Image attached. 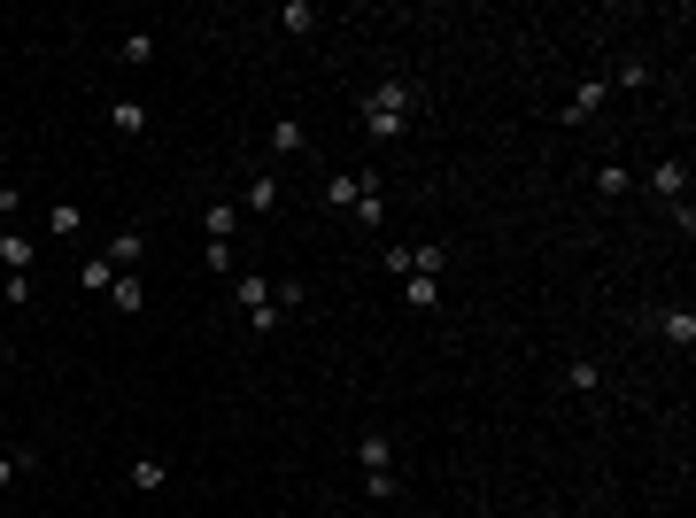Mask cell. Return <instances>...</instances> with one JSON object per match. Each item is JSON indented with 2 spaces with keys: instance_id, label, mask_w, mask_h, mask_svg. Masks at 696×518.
I'll list each match as a JSON object with an SVG mask.
<instances>
[{
  "instance_id": "cell-25",
  "label": "cell",
  "mask_w": 696,
  "mask_h": 518,
  "mask_svg": "<svg viewBox=\"0 0 696 518\" xmlns=\"http://www.w3.org/2000/svg\"><path fill=\"white\" fill-rule=\"evenodd\" d=\"M24 472H31V457H24V449H8V457H0V488H16Z\"/></svg>"
},
{
  "instance_id": "cell-6",
  "label": "cell",
  "mask_w": 696,
  "mask_h": 518,
  "mask_svg": "<svg viewBox=\"0 0 696 518\" xmlns=\"http://www.w3.org/2000/svg\"><path fill=\"white\" fill-rule=\"evenodd\" d=\"M364 186H372L364 171H333V178H325V209H341V217H348V209L364 202Z\"/></svg>"
},
{
  "instance_id": "cell-21",
  "label": "cell",
  "mask_w": 696,
  "mask_h": 518,
  "mask_svg": "<svg viewBox=\"0 0 696 518\" xmlns=\"http://www.w3.org/2000/svg\"><path fill=\"white\" fill-rule=\"evenodd\" d=\"M318 24V8H310V0H287V8H279V31H310Z\"/></svg>"
},
{
  "instance_id": "cell-13",
  "label": "cell",
  "mask_w": 696,
  "mask_h": 518,
  "mask_svg": "<svg viewBox=\"0 0 696 518\" xmlns=\"http://www.w3.org/2000/svg\"><path fill=\"white\" fill-rule=\"evenodd\" d=\"M109 124L124 132V140H140V132H147V101H116V109H109Z\"/></svg>"
},
{
  "instance_id": "cell-22",
  "label": "cell",
  "mask_w": 696,
  "mask_h": 518,
  "mask_svg": "<svg viewBox=\"0 0 696 518\" xmlns=\"http://www.w3.org/2000/svg\"><path fill=\"white\" fill-rule=\"evenodd\" d=\"M596 194H604V202H619V194H627V163H604V171H596Z\"/></svg>"
},
{
  "instance_id": "cell-14",
  "label": "cell",
  "mask_w": 696,
  "mask_h": 518,
  "mask_svg": "<svg viewBox=\"0 0 696 518\" xmlns=\"http://www.w3.org/2000/svg\"><path fill=\"white\" fill-rule=\"evenodd\" d=\"M232 225H240V209H232V202H209V209H202V232H209V240H232Z\"/></svg>"
},
{
  "instance_id": "cell-10",
  "label": "cell",
  "mask_w": 696,
  "mask_h": 518,
  "mask_svg": "<svg viewBox=\"0 0 696 518\" xmlns=\"http://www.w3.org/2000/svg\"><path fill=\"white\" fill-rule=\"evenodd\" d=\"M0 271H8V279L31 271V232H0Z\"/></svg>"
},
{
  "instance_id": "cell-23",
  "label": "cell",
  "mask_w": 696,
  "mask_h": 518,
  "mask_svg": "<svg viewBox=\"0 0 696 518\" xmlns=\"http://www.w3.org/2000/svg\"><path fill=\"white\" fill-rule=\"evenodd\" d=\"M604 86H619V93H635V86H650V62H619V78H604Z\"/></svg>"
},
{
  "instance_id": "cell-4",
  "label": "cell",
  "mask_w": 696,
  "mask_h": 518,
  "mask_svg": "<svg viewBox=\"0 0 696 518\" xmlns=\"http://www.w3.org/2000/svg\"><path fill=\"white\" fill-rule=\"evenodd\" d=\"M140 256H147V232H140V225H116L109 248H101V263H109V271H132Z\"/></svg>"
},
{
  "instance_id": "cell-3",
  "label": "cell",
  "mask_w": 696,
  "mask_h": 518,
  "mask_svg": "<svg viewBox=\"0 0 696 518\" xmlns=\"http://www.w3.org/2000/svg\"><path fill=\"white\" fill-rule=\"evenodd\" d=\"M604 78H588V86H573V93H565V109H557V124H565V132H573V124H588V116H596V109H604Z\"/></svg>"
},
{
  "instance_id": "cell-20",
  "label": "cell",
  "mask_w": 696,
  "mask_h": 518,
  "mask_svg": "<svg viewBox=\"0 0 696 518\" xmlns=\"http://www.w3.org/2000/svg\"><path fill=\"white\" fill-rule=\"evenodd\" d=\"M78 225H86V209H70V202H55V209H47V232H55V240H70Z\"/></svg>"
},
{
  "instance_id": "cell-17",
  "label": "cell",
  "mask_w": 696,
  "mask_h": 518,
  "mask_svg": "<svg viewBox=\"0 0 696 518\" xmlns=\"http://www.w3.org/2000/svg\"><path fill=\"white\" fill-rule=\"evenodd\" d=\"M271 155H302V124H294V116L271 124Z\"/></svg>"
},
{
  "instance_id": "cell-2",
  "label": "cell",
  "mask_w": 696,
  "mask_h": 518,
  "mask_svg": "<svg viewBox=\"0 0 696 518\" xmlns=\"http://www.w3.org/2000/svg\"><path fill=\"white\" fill-rule=\"evenodd\" d=\"M240 310H248V333H279V287H271V279H263V271H248V279H240Z\"/></svg>"
},
{
  "instance_id": "cell-12",
  "label": "cell",
  "mask_w": 696,
  "mask_h": 518,
  "mask_svg": "<svg viewBox=\"0 0 696 518\" xmlns=\"http://www.w3.org/2000/svg\"><path fill=\"white\" fill-rule=\"evenodd\" d=\"M163 480H171V457H132V488L140 495H155Z\"/></svg>"
},
{
  "instance_id": "cell-11",
  "label": "cell",
  "mask_w": 696,
  "mask_h": 518,
  "mask_svg": "<svg viewBox=\"0 0 696 518\" xmlns=\"http://www.w3.org/2000/svg\"><path fill=\"white\" fill-rule=\"evenodd\" d=\"M403 302H410V310H434V302H441V279H434V271H410V279H403Z\"/></svg>"
},
{
  "instance_id": "cell-24",
  "label": "cell",
  "mask_w": 696,
  "mask_h": 518,
  "mask_svg": "<svg viewBox=\"0 0 696 518\" xmlns=\"http://www.w3.org/2000/svg\"><path fill=\"white\" fill-rule=\"evenodd\" d=\"M78 287H93V294H109V287H116V271H109V263H101V256H93L86 271H78Z\"/></svg>"
},
{
  "instance_id": "cell-18",
  "label": "cell",
  "mask_w": 696,
  "mask_h": 518,
  "mask_svg": "<svg viewBox=\"0 0 696 518\" xmlns=\"http://www.w3.org/2000/svg\"><path fill=\"white\" fill-rule=\"evenodd\" d=\"M279 194H287L279 178H248V202H240V209H279Z\"/></svg>"
},
{
  "instance_id": "cell-5",
  "label": "cell",
  "mask_w": 696,
  "mask_h": 518,
  "mask_svg": "<svg viewBox=\"0 0 696 518\" xmlns=\"http://www.w3.org/2000/svg\"><path fill=\"white\" fill-rule=\"evenodd\" d=\"M650 194H658V202H681V194H689V163H681V155H666V163H658V171H650Z\"/></svg>"
},
{
  "instance_id": "cell-1",
  "label": "cell",
  "mask_w": 696,
  "mask_h": 518,
  "mask_svg": "<svg viewBox=\"0 0 696 518\" xmlns=\"http://www.w3.org/2000/svg\"><path fill=\"white\" fill-rule=\"evenodd\" d=\"M410 109H418V86H410V78H387V86H372V101H364V132H372V140H403Z\"/></svg>"
},
{
  "instance_id": "cell-16",
  "label": "cell",
  "mask_w": 696,
  "mask_h": 518,
  "mask_svg": "<svg viewBox=\"0 0 696 518\" xmlns=\"http://www.w3.org/2000/svg\"><path fill=\"white\" fill-rule=\"evenodd\" d=\"M573 395H596V387H604V364H596V356H573Z\"/></svg>"
},
{
  "instance_id": "cell-7",
  "label": "cell",
  "mask_w": 696,
  "mask_h": 518,
  "mask_svg": "<svg viewBox=\"0 0 696 518\" xmlns=\"http://www.w3.org/2000/svg\"><path fill=\"white\" fill-rule=\"evenodd\" d=\"M109 310H116V317H140V310H147V287L132 279V271H116V287H109Z\"/></svg>"
},
{
  "instance_id": "cell-26",
  "label": "cell",
  "mask_w": 696,
  "mask_h": 518,
  "mask_svg": "<svg viewBox=\"0 0 696 518\" xmlns=\"http://www.w3.org/2000/svg\"><path fill=\"white\" fill-rule=\"evenodd\" d=\"M0 279H8V271H0Z\"/></svg>"
},
{
  "instance_id": "cell-8",
  "label": "cell",
  "mask_w": 696,
  "mask_h": 518,
  "mask_svg": "<svg viewBox=\"0 0 696 518\" xmlns=\"http://www.w3.org/2000/svg\"><path fill=\"white\" fill-rule=\"evenodd\" d=\"M356 457H364V480H372V472H395V441H387V433H364Z\"/></svg>"
},
{
  "instance_id": "cell-15",
  "label": "cell",
  "mask_w": 696,
  "mask_h": 518,
  "mask_svg": "<svg viewBox=\"0 0 696 518\" xmlns=\"http://www.w3.org/2000/svg\"><path fill=\"white\" fill-rule=\"evenodd\" d=\"M116 55L132 62V70H147V62H155V31H124V47H116Z\"/></svg>"
},
{
  "instance_id": "cell-19",
  "label": "cell",
  "mask_w": 696,
  "mask_h": 518,
  "mask_svg": "<svg viewBox=\"0 0 696 518\" xmlns=\"http://www.w3.org/2000/svg\"><path fill=\"white\" fill-rule=\"evenodd\" d=\"M348 217H356V225H379V217H387V194H379V178H372V186H364V202L348 209Z\"/></svg>"
},
{
  "instance_id": "cell-9",
  "label": "cell",
  "mask_w": 696,
  "mask_h": 518,
  "mask_svg": "<svg viewBox=\"0 0 696 518\" xmlns=\"http://www.w3.org/2000/svg\"><path fill=\"white\" fill-rule=\"evenodd\" d=\"M658 333H666L673 348H696V310H689V302H681V310H666V317H658Z\"/></svg>"
}]
</instances>
